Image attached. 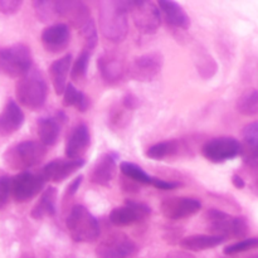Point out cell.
I'll return each instance as SVG.
<instances>
[{
	"mask_svg": "<svg viewBox=\"0 0 258 258\" xmlns=\"http://www.w3.org/2000/svg\"><path fill=\"white\" fill-rule=\"evenodd\" d=\"M130 0H102L98 3L101 34L112 43L125 40L128 33Z\"/></svg>",
	"mask_w": 258,
	"mask_h": 258,
	"instance_id": "obj_1",
	"label": "cell"
},
{
	"mask_svg": "<svg viewBox=\"0 0 258 258\" xmlns=\"http://www.w3.org/2000/svg\"><path fill=\"white\" fill-rule=\"evenodd\" d=\"M66 227L71 238L77 243L96 241L101 232L97 218L81 204H76L71 208L66 218Z\"/></svg>",
	"mask_w": 258,
	"mask_h": 258,
	"instance_id": "obj_2",
	"label": "cell"
},
{
	"mask_svg": "<svg viewBox=\"0 0 258 258\" xmlns=\"http://www.w3.org/2000/svg\"><path fill=\"white\" fill-rule=\"evenodd\" d=\"M15 95L19 103L29 110H39L47 101L48 87L39 71L32 70L19 78L15 87Z\"/></svg>",
	"mask_w": 258,
	"mask_h": 258,
	"instance_id": "obj_3",
	"label": "cell"
},
{
	"mask_svg": "<svg viewBox=\"0 0 258 258\" xmlns=\"http://www.w3.org/2000/svg\"><path fill=\"white\" fill-rule=\"evenodd\" d=\"M208 229L214 236L228 238H243L248 234V222L243 217H233L219 209H209L206 213Z\"/></svg>",
	"mask_w": 258,
	"mask_h": 258,
	"instance_id": "obj_4",
	"label": "cell"
},
{
	"mask_svg": "<svg viewBox=\"0 0 258 258\" xmlns=\"http://www.w3.org/2000/svg\"><path fill=\"white\" fill-rule=\"evenodd\" d=\"M47 155V146L40 141H22L5 153V163L15 170L27 171L43 161Z\"/></svg>",
	"mask_w": 258,
	"mask_h": 258,
	"instance_id": "obj_5",
	"label": "cell"
},
{
	"mask_svg": "<svg viewBox=\"0 0 258 258\" xmlns=\"http://www.w3.org/2000/svg\"><path fill=\"white\" fill-rule=\"evenodd\" d=\"M33 68L29 47L18 43L0 48V73L12 78H22Z\"/></svg>",
	"mask_w": 258,
	"mask_h": 258,
	"instance_id": "obj_6",
	"label": "cell"
},
{
	"mask_svg": "<svg viewBox=\"0 0 258 258\" xmlns=\"http://www.w3.org/2000/svg\"><path fill=\"white\" fill-rule=\"evenodd\" d=\"M130 14L136 29L144 34H155L161 25L158 4L149 0H130Z\"/></svg>",
	"mask_w": 258,
	"mask_h": 258,
	"instance_id": "obj_7",
	"label": "cell"
},
{
	"mask_svg": "<svg viewBox=\"0 0 258 258\" xmlns=\"http://www.w3.org/2000/svg\"><path fill=\"white\" fill-rule=\"evenodd\" d=\"M242 154V144L237 139L222 136L208 140L202 148V155L214 164L232 160Z\"/></svg>",
	"mask_w": 258,
	"mask_h": 258,
	"instance_id": "obj_8",
	"label": "cell"
},
{
	"mask_svg": "<svg viewBox=\"0 0 258 258\" xmlns=\"http://www.w3.org/2000/svg\"><path fill=\"white\" fill-rule=\"evenodd\" d=\"M164 57L159 52H149L135 57L127 66V75L138 82H151L160 73Z\"/></svg>",
	"mask_w": 258,
	"mask_h": 258,
	"instance_id": "obj_9",
	"label": "cell"
},
{
	"mask_svg": "<svg viewBox=\"0 0 258 258\" xmlns=\"http://www.w3.org/2000/svg\"><path fill=\"white\" fill-rule=\"evenodd\" d=\"M45 183L47 181L40 173L22 171L12 178L10 183L12 197L18 203H24L38 196L43 190Z\"/></svg>",
	"mask_w": 258,
	"mask_h": 258,
	"instance_id": "obj_10",
	"label": "cell"
},
{
	"mask_svg": "<svg viewBox=\"0 0 258 258\" xmlns=\"http://www.w3.org/2000/svg\"><path fill=\"white\" fill-rule=\"evenodd\" d=\"M151 214V208L138 201H125V206L112 209L108 216L111 224L115 227H130L145 221Z\"/></svg>",
	"mask_w": 258,
	"mask_h": 258,
	"instance_id": "obj_11",
	"label": "cell"
},
{
	"mask_svg": "<svg viewBox=\"0 0 258 258\" xmlns=\"http://www.w3.org/2000/svg\"><path fill=\"white\" fill-rule=\"evenodd\" d=\"M138 249L135 242L123 233L107 236L96 248L98 258H128Z\"/></svg>",
	"mask_w": 258,
	"mask_h": 258,
	"instance_id": "obj_12",
	"label": "cell"
},
{
	"mask_svg": "<svg viewBox=\"0 0 258 258\" xmlns=\"http://www.w3.org/2000/svg\"><path fill=\"white\" fill-rule=\"evenodd\" d=\"M58 17L64 18L78 32L93 22L90 8L81 0H58L55 2Z\"/></svg>",
	"mask_w": 258,
	"mask_h": 258,
	"instance_id": "obj_13",
	"label": "cell"
},
{
	"mask_svg": "<svg viewBox=\"0 0 258 258\" xmlns=\"http://www.w3.org/2000/svg\"><path fill=\"white\" fill-rule=\"evenodd\" d=\"M160 208L163 216L169 221H181L198 213L202 209V203L194 198L174 197L165 199Z\"/></svg>",
	"mask_w": 258,
	"mask_h": 258,
	"instance_id": "obj_14",
	"label": "cell"
},
{
	"mask_svg": "<svg viewBox=\"0 0 258 258\" xmlns=\"http://www.w3.org/2000/svg\"><path fill=\"white\" fill-rule=\"evenodd\" d=\"M121 173L126 176L130 180L135 181L139 184H145V185H151L156 189H161V190H173L180 186V184L176 183V181H169L164 180V179L155 178V176H151L144 170L143 168H140L139 165L134 163H122L120 165Z\"/></svg>",
	"mask_w": 258,
	"mask_h": 258,
	"instance_id": "obj_15",
	"label": "cell"
},
{
	"mask_svg": "<svg viewBox=\"0 0 258 258\" xmlns=\"http://www.w3.org/2000/svg\"><path fill=\"white\" fill-rule=\"evenodd\" d=\"M40 40L47 52L60 53L70 45L71 32L67 24L55 23L43 30Z\"/></svg>",
	"mask_w": 258,
	"mask_h": 258,
	"instance_id": "obj_16",
	"label": "cell"
},
{
	"mask_svg": "<svg viewBox=\"0 0 258 258\" xmlns=\"http://www.w3.org/2000/svg\"><path fill=\"white\" fill-rule=\"evenodd\" d=\"M85 166V160L83 159H77V160H53L49 161L44 168L40 170L43 178L45 181H53V183H60L70 178L73 173L80 170Z\"/></svg>",
	"mask_w": 258,
	"mask_h": 258,
	"instance_id": "obj_17",
	"label": "cell"
},
{
	"mask_svg": "<svg viewBox=\"0 0 258 258\" xmlns=\"http://www.w3.org/2000/svg\"><path fill=\"white\" fill-rule=\"evenodd\" d=\"M91 144V134L85 123H80L76 126L68 135L66 143L64 153L66 156L71 160L82 159V155L86 153Z\"/></svg>",
	"mask_w": 258,
	"mask_h": 258,
	"instance_id": "obj_18",
	"label": "cell"
},
{
	"mask_svg": "<svg viewBox=\"0 0 258 258\" xmlns=\"http://www.w3.org/2000/svg\"><path fill=\"white\" fill-rule=\"evenodd\" d=\"M98 72L101 77L108 85H117L123 80L127 73V68L122 60L112 54H103L97 60Z\"/></svg>",
	"mask_w": 258,
	"mask_h": 258,
	"instance_id": "obj_19",
	"label": "cell"
},
{
	"mask_svg": "<svg viewBox=\"0 0 258 258\" xmlns=\"http://www.w3.org/2000/svg\"><path fill=\"white\" fill-rule=\"evenodd\" d=\"M24 113L15 101L10 100L0 113V136L17 133L24 123Z\"/></svg>",
	"mask_w": 258,
	"mask_h": 258,
	"instance_id": "obj_20",
	"label": "cell"
},
{
	"mask_svg": "<svg viewBox=\"0 0 258 258\" xmlns=\"http://www.w3.org/2000/svg\"><path fill=\"white\" fill-rule=\"evenodd\" d=\"M158 7L163 13L166 23L176 29L186 30L190 27V18L180 4L173 0H159Z\"/></svg>",
	"mask_w": 258,
	"mask_h": 258,
	"instance_id": "obj_21",
	"label": "cell"
},
{
	"mask_svg": "<svg viewBox=\"0 0 258 258\" xmlns=\"http://www.w3.org/2000/svg\"><path fill=\"white\" fill-rule=\"evenodd\" d=\"M116 169H117L116 156L112 153L103 154L93 166L90 176L91 181L96 185L107 186L115 176Z\"/></svg>",
	"mask_w": 258,
	"mask_h": 258,
	"instance_id": "obj_22",
	"label": "cell"
},
{
	"mask_svg": "<svg viewBox=\"0 0 258 258\" xmlns=\"http://www.w3.org/2000/svg\"><path fill=\"white\" fill-rule=\"evenodd\" d=\"M72 68V55L66 54L54 60L49 67L50 80L57 95H63L67 87V78Z\"/></svg>",
	"mask_w": 258,
	"mask_h": 258,
	"instance_id": "obj_23",
	"label": "cell"
},
{
	"mask_svg": "<svg viewBox=\"0 0 258 258\" xmlns=\"http://www.w3.org/2000/svg\"><path fill=\"white\" fill-rule=\"evenodd\" d=\"M224 241L226 239L223 237L214 236V234H193V236H188L180 239L179 244L186 251L198 252L216 248V247L221 246Z\"/></svg>",
	"mask_w": 258,
	"mask_h": 258,
	"instance_id": "obj_24",
	"label": "cell"
},
{
	"mask_svg": "<svg viewBox=\"0 0 258 258\" xmlns=\"http://www.w3.org/2000/svg\"><path fill=\"white\" fill-rule=\"evenodd\" d=\"M57 213V189L48 186L40 196L38 203L33 207L30 217L33 219H43L44 217H53Z\"/></svg>",
	"mask_w": 258,
	"mask_h": 258,
	"instance_id": "obj_25",
	"label": "cell"
},
{
	"mask_svg": "<svg viewBox=\"0 0 258 258\" xmlns=\"http://www.w3.org/2000/svg\"><path fill=\"white\" fill-rule=\"evenodd\" d=\"M242 155L244 160L258 161V121L248 123L242 130Z\"/></svg>",
	"mask_w": 258,
	"mask_h": 258,
	"instance_id": "obj_26",
	"label": "cell"
},
{
	"mask_svg": "<svg viewBox=\"0 0 258 258\" xmlns=\"http://www.w3.org/2000/svg\"><path fill=\"white\" fill-rule=\"evenodd\" d=\"M38 136L44 146H53L57 143L60 134V126L57 118L43 117L38 121Z\"/></svg>",
	"mask_w": 258,
	"mask_h": 258,
	"instance_id": "obj_27",
	"label": "cell"
},
{
	"mask_svg": "<svg viewBox=\"0 0 258 258\" xmlns=\"http://www.w3.org/2000/svg\"><path fill=\"white\" fill-rule=\"evenodd\" d=\"M181 143L179 140H165L153 146L146 150V156L153 160H164V159L171 158L180 153Z\"/></svg>",
	"mask_w": 258,
	"mask_h": 258,
	"instance_id": "obj_28",
	"label": "cell"
},
{
	"mask_svg": "<svg viewBox=\"0 0 258 258\" xmlns=\"http://www.w3.org/2000/svg\"><path fill=\"white\" fill-rule=\"evenodd\" d=\"M63 105L66 107H75L80 112H86L90 107V100L82 91L76 88L72 83H68L63 93Z\"/></svg>",
	"mask_w": 258,
	"mask_h": 258,
	"instance_id": "obj_29",
	"label": "cell"
},
{
	"mask_svg": "<svg viewBox=\"0 0 258 258\" xmlns=\"http://www.w3.org/2000/svg\"><path fill=\"white\" fill-rule=\"evenodd\" d=\"M237 111L243 116L258 115V90H247L237 100Z\"/></svg>",
	"mask_w": 258,
	"mask_h": 258,
	"instance_id": "obj_30",
	"label": "cell"
},
{
	"mask_svg": "<svg viewBox=\"0 0 258 258\" xmlns=\"http://www.w3.org/2000/svg\"><path fill=\"white\" fill-rule=\"evenodd\" d=\"M90 50L83 49L77 57V59L72 63V68H71V78L75 82H80L87 75L88 64H90Z\"/></svg>",
	"mask_w": 258,
	"mask_h": 258,
	"instance_id": "obj_31",
	"label": "cell"
},
{
	"mask_svg": "<svg viewBox=\"0 0 258 258\" xmlns=\"http://www.w3.org/2000/svg\"><path fill=\"white\" fill-rule=\"evenodd\" d=\"M33 8L35 10L37 18L40 22H50L58 17L57 9H55V2L52 0H38L33 2Z\"/></svg>",
	"mask_w": 258,
	"mask_h": 258,
	"instance_id": "obj_32",
	"label": "cell"
},
{
	"mask_svg": "<svg viewBox=\"0 0 258 258\" xmlns=\"http://www.w3.org/2000/svg\"><path fill=\"white\" fill-rule=\"evenodd\" d=\"M197 68L202 77L211 78L216 75L217 72V63L214 62L213 58L206 52H199L198 58L196 60Z\"/></svg>",
	"mask_w": 258,
	"mask_h": 258,
	"instance_id": "obj_33",
	"label": "cell"
},
{
	"mask_svg": "<svg viewBox=\"0 0 258 258\" xmlns=\"http://www.w3.org/2000/svg\"><path fill=\"white\" fill-rule=\"evenodd\" d=\"M256 248H258V238H246L241 239L233 244H229L223 249V252L227 256H233V254H238Z\"/></svg>",
	"mask_w": 258,
	"mask_h": 258,
	"instance_id": "obj_34",
	"label": "cell"
},
{
	"mask_svg": "<svg viewBox=\"0 0 258 258\" xmlns=\"http://www.w3.org/2000/svg\"><path fill=\"white\" fill-rule=\"evenodd\" d=\"M81 35H82L83 40H85V49L92 50L95 49L96 45L98 43V34H97V28H96L95 20L91 22L85 29L81 30Z\"/></svg>",
	"mask_w": 258,
	"mask_h": 258,
	"instance_id": "obj_35",
	"label": "cell"
},
{
	"mask_svg": "<svg viewBox=\"0 0 258 258\" xmlns=\"http://www.w3.org/2000/svg\"><path fill=\"white\" fill-rule=\"evenodd\" d=\"M246 164V170L249 176V186L252 191L258 197V161L244 160Z\"/></svg>",
	"mask_w": 258,
	"mask_h": 258,
	"instance_id": "obj_36",
	"label": "cell"
},
{
	"mask_svg": "<svg viewBox=\"0 0 258 258\" xmlns=\"http://www.w3.org/2000/svg\"><path fill=\"white\" fill-rule=\"evenodd\" d=\"M12 178L7 175L0 176V209L5 207V204L9 201V197L12 196V189H10Z\"/></svg>",
	"mask_w": 258,
	"mask_h": 258,
	"instance_id": "obj_37",
	"label": "cell"
},
{
	"mask_svg": "<svg viewBox=\"0 0 258 258\" xmlns=\"http://www.w3.org/2000/svg\"><path fill=\"white\" fill-rule=\"evenodd\" d=\"M22 4L23 2L20 0H0V12L7 15L15 14L20 9Z\"/></svg>",
	"mask_w": 258,
	"mask_h": 258,
	"instance_id": "obj_38",
	"label": "cell"
},
{
	"mask_svg": "<svg viewBox=\"0 0 258 258\" xmlns=\"http://www.w3.org/2000/svg\"><path fill=\"white\" fill-rule=\"evenodd\" d=\"M122 105L125 108L133 111L139 107V105H140V100H139L135 95H133V93H127V95H125V97L122 98Z\"/></svg>",
	"mask_w": 258,
	"mask_h": 258,
	"instance_id": "obj_39",
	"label": "cell"
},
{
	"mask_svg": "<svg viewBox=\"0 0 258 258\" xmlns=\"http://www.w3.org/2000/svg\"><path fill=\"white\" fill-rule=\"evenodd\" d=\"M82 180H83V176L80 175V176H77L75 180L71 181V184L68 185V188H67V191H66V197L75 196L76 191L78 190V188H80L81 184H82Z\"/></svg>",
	"mask_w": 258,
	"mask_h": 258,
	"instance_id": "obj_40",
	"label": "cell"
},
{
	"mask_svg": "<svg viewBox=\"0 0 258 258\" xmlns=\"http://www.w3.org/2000/svg\"><path fill=\"white\" fill-rule=\"evenodd\" d=\"M232 184H233L237 189H243L244 186H246V181H244V179L242 178L241 175H238V174H234V175L232 176Z\"/></svg>",
	"mask_w": 258,
	"mask_h": 258,
	"instance_id": "obj_41",
	"label": "cell"
},
{
	"mask_svg": "<svg viewBox=\"0 0 258 258\" xmlns=\"http://www.w3.org/2000/svg\"><path fill=\"white\" fill-rule=\"evenodd\" d=\"M168 258H194L191 254L186 253V252H173L168 256Z\"/></svg>",
	"mask_w": 258,
	"mask_h": 258,
	"instance_id": "obj_42",
	"label": "cell"
},
{
	"mask_svg": "<svg viewBox=\"0 0 258 258\" xmlns=\"http://www.w3.org/2000/svg\"><path fill=\"white\" fill-rule=\"evenodd\" d=\"M20 258H35L32 253H24Z\"/></svg>",
	"mask_w": 258,
	"mask_h": 258,
	"instance_id": "obj_43",
	"label": "cell"
},
{
	"mask_svg": "<svg viewBox=\"0 0 258 258\" xmlns=\"http://www.w3.org/2000/svg\"><path fill=\"white\" fill-rule=\"evenodd\" d=\"M248 258H258V254H254V256H251V257H248Z\"/></svg>",
	"mask_w": 258,
	"mask_h": 258,
	"instance_id": "obj_44",
	"label": "cell"
},
{
	"mask_svg": "<svg viewBox=\"0 0 258 258\" xmlns=\"http://www.w3.org/2000/svg\"><path fill=\"white\" fill-rule=\"evenodd\" d=\"M44 258H50V256H49V254H48V256H45Z\"/></svg>",
	"mask_w": 258,
	"mask_h": 258,
	"instance_id": "obj_45",
	"label": "cell"
}]
</instances>
